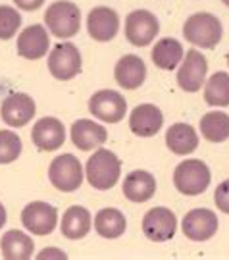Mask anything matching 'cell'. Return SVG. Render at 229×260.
Returning a JSON list of instances; mask_svg holds the SVG:
<instances>
[{
  "mask_svg": "<svg viewBox=\"0 0 229 260\" xmlns=\"http://www.w3.org/2000/svg\"><path fill=\"white\" fill-rule=\"evenodd\" d=\"M31 139L33 145L43 152H54L66 143V127L64 123L54 118V116H46L33 125L31 131Z\"/></svg>",
  "mask_w": 229,
  "mask_h": 260,
  "instance_id": "obj_14",
  "label": "cell"
},
{
  "mask_svg": "<svg viewBox=\"0 0 229 260\" xmlns=\"http://www.w3.org/2000/svg\"><path fill=\"white\" fill-rule=\"evenodd\" d=\"M23 150L21 139L16 131L0 129V164H12L16 162Z\"/></svg>",
  "mask_w": 229,
  "mask_h": 260,
  "instance_id": "obj_28",
  "label": "cell"
},
{
  "mask_svg": "<svg viewBox=\"0 0 229 260\" xmlns=\"http://www.w3.org/2000/svg\"><path fill=\"white\" fill-rule=\"evenodd\" d=\"M164 125V114L154 104H139L129 116V129L137 137H154Z\"/></svg>",
  "mask_w": 229,
  "mask_h": 260,
  "instance_id": "obj_18",
  "label": "cell"
},
{
  "mask_svg": "<svg viewBox=\"0 0 229 260\" xmlns=\"http://www.w3.org/2000/svg\"><path fill=\"white\" fill-rule=\"evenodd\" d=\"M6 220H8V214H6V208H4V205L0 203V230L6 225Z\"/></svg>",
  "mask_w": 229,
  "mask_h": 260,
  "instance_id": "obj_33",
  "label": "cell"
},
{
  "mask_svg": "<svg viewBox=\"0 0 229 260\" xmlns=\"http://www.w3.org/2000/svg\"><path fill=\"white\" fill-rule=\"evenodd\" d=\"M35 112H37L35 101L27 93L8 94L0 106V116L10 127H25L35 118Z\"/></svg>",
  "mask_w": 229,
  "mask_h": 260,
  "instance_id": "obj_13",
  "label": "cell"
},
{
  "mask_svg": "<svg viewBox=\"0 0 229 260\" xmlns=\"http://www.w3.org/2000/svg\"><path fill=\"white\" fill-rule=\"evenodd\" d=\"M227 64H229V54H227Z\"/></svg>",
  "mask_w": 229,
  "mask_h": 260,
  "instance_id": "obj_35",
  "label": "cell"
},
{
  "mask_svg": "<svg viewBox=\"0 0 229 260\" xmlns=\"http://www.w3.org/2000/svg\"><path fill=\"white\" fill-rule=\"evenodd\" d=\"M214 203H216V206H218V210H220V212L229 214V179L221 181L220 185L216 187Z\"/></svg>",
  "mask_w": 229,
  "mask_h": 260,
  "instance_id": "obj_30",
  "label": "cell"
},
{
  "mask_svg": "<svg viewBox=\"0 0 229 260\" xmlns=\"http://www.w3.org/2000/svg\"><path fill=\"white\" fill-rule=\"evenodd\" d=\"M208 74V62L204 54H201L197 48L187 50L183 56L179 70H177V85L179 89H183L185 93H197L201 91V87L206 81Z\"/></svg>",
  "mask_w": 229,
  "mask_h": 260,
  "instance_id": "obj_9",
  "label": "cell"
},
{
  "mask_svg": "<svg viewBox=\"0 0 229 260\" xmlns=\"http://www.w3.org/2000/svg\"><path fill=\"white\" fill-rule=\"evenodd\" d=\"M185 41L201 48H214L223 37L221 21L208 12H199L185 19L183 23Z\"/></svg>",
  "mask_w": 229,
  "mask_h": 260,
  "instance_id": "obj_4",
  "label": "cell"
},
{
  "mask_svg": "<svg viewBox=\"0 0 229 260\" xmlns=\"http://www.w3.org/2000/svg\"><path fill=\"white\" fill-rule=\"evenodd\" d=\"M183 56H185V52H183L181 43L174 37L160 39L154 47H152V52H150V58H152V62H154L156 68L166 70V72L175 70L177 66L181 64Z\"/></svg>",
  "mask_w": 229,
  "mask_h": 260,
  "instance_id": "obj_24",
  "label": "cell"
},
{
  "mask_svg": "<svg viewBox=\"0 0 229 260\" xmlns=\"http://www.w3.org/2000/svg\"><path fill=\"white\" fill-rule=\"evenodd\" d=\"M81 52L74 43H58L48 54V72L58 81H70L81 74Z\"/></svg>",
  "mask_w": 229,
  "mask_h": 260,
  "instance_id": "obj_6",
  "label": "cell"
},
{
  "mask_svg": "<svg viewBox=\"0 0 229 260\" xmlns=\"http://www.w3.org/2000/svg\"><path fill=\"white\" fill-rule=\"evenodd\" d=\"M70 139L75 147L83 152H89L92 149H99L102 147L106 139H108V131L104 125L96 123L92 120L81 118L72 123V129H70Z\"/></svg>",
  "mask_w": 229,
  "mask_h": 260,
  "instance_id": "obj_17",
  "label": "cell"
},
{
  "mask_svg": "<svg viewBox=\"0 0 229 260\" xmlns=\"http://www.w3.org/2000/svg\"><path fill=\"white\" fill-rule=\"evenodd\" d=\"M21 27V14L14 6H0V41H10L16 37Z\"/></svg>",
  "mask_w": 229,
  "mask_h": 260,
  "instance_id": "obj_29",
  "label": "cell"
},
{
  "mask_svg": "<svg viewBox=\"0 0 229 260\" xmlns=\"http://www.w3.org/2000/svg\"><path fill=\"white\" fill-rule=\"evenodd\" d=\"M18 54L25 60H41L43 56H46V50L50 48V37L45 25H29L18 35Z\"/></svg>",
  "mask_w": 229,
  "mask_h": 260,
  "instance_id": "obj_16",
  "label": "cell"
},
{
  "mask_svg": "<svg viewBox=\"0 0 229 260\" xmlns=\"http://www.w3.org/2000/svg\"><path fill=\"white\" fill-rule=\"evenodd\" d=\"M202 137L210 143H223L229 139V116L225 112H206L201 118Z\"/></svg>",
  "mask_w": 229,
  "mask_h": 260,
  "instance_id": "obj_26",
  "label": "cell"
},
{
  "mask_svg": "<svg viewBox=\"0 0 229 260\" xmlns=\"http://www.w3.org/2000/svg\"><path fill=\"white\" fill-rule=\"evenodd\" d=\"M160 31V21L150 10H133L125 18V39L133 47H148Z\"/></svg>",
  "mask_w": 229,
  "mask_h": 260,
  "instance_id": "obj_8",
  "label": "cell"
},
{
  "mask_svg": "<svg viewBox=\"0 0 229 260\" xmlns=\"http://www.w3.org/2000/svg\"><path fill=\"white\" fill-rule=\"evenodd\" d=\"M87 181L94 187L96 191H108L119 181L121 176V160H119L112 150L96 149V152L87 160L85 166Z\"/></svg>",
  "mask_w": 229,
  "mask_h": 260,
  "instance_id": "obj_1",
  "label": "cell"
},
{
  "mask_svg": "<svg viewBox=\"0 0 229 260\" xmlns=\"http://www.w3.org/2000/svg\"><path fill=\"white\" fill-rule=\"evenodd\" d=\"M177 232V218L166 206L150 208L143 218V233L154 243L170 241Z\"/></svg>",
  "mask_w": 229,
  "mask_h": 260,
  "instance_id": "obj_11",
  "label": "cell"
},
{
  "mask_svg": "<svg viewBox=\"0 0 229 260\" xmlns=\"http://www.w3.org/2000/svg\"><path fill=\"white\" fill-rule=\"evenodd\" d=\"M114 77L121 89L135 91L147 79V66L143 62V58H139L137 54H125L119 58L114 68Z\"/></svg>",
  "mask_w": 229,
  "mask_h": 260,
  "instance_id": "obj_19",
  "label": "cell"
},
{
  "mask_svg": "<svg viewBox=\"0 0 229 260\" xmlns=\"http://www.w3.org/2000/svg\"><path fill=\"white\" fill-rule=\"evenodd\" d=\"M46 29L58 39H72L81 27V10L72 0H56L45 14Z\"/></svg>",
  "mask_w": 229,
  "mask_h": 260,
  "instance_id": "obj_2",
  "label": "cell"
},
{
  "mask_svg": "<svg viewBox=\"0 0 229 260\" xmlns=\"http://www.w3.org/2000/svg\"><path fill=\"white\" fill-rule=\"evenodd\" d=\"M39 260H45V258H68V254H66L62 249H56V247H50V249H45V251H41L37 254Z\"/></svg>",
  "mask_w": 229,
  "mask_h": 260,
  "instance_id": "obj_32",
  "label": "cell"
},
{
  "mask_svg": "<svg viewBox=\"0 0 229 260\" xmlns=\"http://www.w3.org/2000/svg\"><path fill=\"white\" fill-rule=\"evenodd\" d=\"M83 172L85 170L75 154H60L48 166V179L58 191L72 193L81 187Z\"/></svg>",
  "mask_w": 229,
  "mask_h": 260,
  "instance_id": "obj_5",
  "label": "cell"
},
{
  "mask_svg": "<svg viewBox=\"0 0 229 260\" xmlns=\"http://www.w3.org/2000/svg\"><path fill=\"white\" fill-rule=\"evenodd\" d=\"M0 251L6 260H27L33 256L35 243L25 232L10 230L0 239Z\"/></svg>",
  "mask_w": 229,
  "mask_h": 260,
  "instance_id": "obj_23",
  "label": "cell"
},
{
  "mask_svg": "<svg viewBox=\"0 0 229 260\" xmlns=\"http://www.w3.org/2000/svg\"><path fill=\"white\" fill-rule=\"evenodd\" d=\"M21 223L33 235H50L58 225V210L43 201L29 203L21 210Z\"/></svg>",
  "mask_w": 229,
  "mask_h": 260,
  "instance_id": "obj_10",
  "label": "cell"
},
{
  "mask_svg": "<svg viewBox=\"0 0 229 260\" xmlns=\"http://www.w3.org/2000/svg\"><path fill=\"white\" fill-rule=\"evenodd\" d=\"M204 101L210 106L223 108L229 106V74L227 72H216L208 77L204 85Z\"/></svg>",
  "mask_w": 229,
  "mask_h": 260,
  "instance_id": "obj_27",
  "label": "cell"
},
{
  "mask_svg": "<svg viewBox=\"0 0 229 260\" xmlns=\"http://www.w3.org/2000/svg\"><path fill=\"white\" fill-rule=\"evenodd\" d=\"M121 189L131 203H147L156 193V179L147 170H133L125 176Z\"/></svg>",
  "mask_w": 229,
  "mask_h": 260,
  "instance_id": "obj_20",
  "label": "cell"
},
{
  "mask_svg": "<svg viewBox=\"0 0 229 260\" xmlns=\"http://www.w3.org/2000/svg\"><path fill=\"white\" fill-rule=\"evenodd\" d=\"M166 147L177 156L192 154L199 147V133L189 123H174L166 131Z\"/></svg>",
  "mask_w": 229,
  "mask_h": 260,
  "instance_id": "obj_22",
  "label": "cell"
},
{
  "mask_svg": "<svg viewBox=\"0 0 229 260\" xmlns=\"http://www.w3.org/2000/svg\"><path fill=\"white\" fill-rule=\"evenodd\" d=\"M92 228V216L91 212L85 208V206L74 205L70 206L62 216V223H60V230L66 239H83L87 237Z\"/></svg>",
  "mask_w": 229,
  "mask_h": 260,
  "instance_id": "obj_21",
  "label": "cell"
},
{
  "mask_svg": "<svg viewBox=\"0 0 229 260\" xmlns=\"http://www.w3.org/2000/svg\"><path fill=\"white\" fill-rule=\"evenodd\" d=\"M218 216L210 208H192L183 216L181 230L191 241H208L218 232Z\"/></svg>",
  "mask_w": 229,
  "mask_h": 260,
  "instance_id": "obj_12",
  "label": "cell"
},
{
  "mask_svg": "<svg viewBox=\"0 0 229 260\" xmlns=\"http://www.w3.org/2000/svg\"><path fill=\"white\" fill-rule=\"evenodd\" d=\"M212 181L210 168L206 162L199 158H187L181 164H177L174 172V185L175 189L185 197L202 195Z\"/></svg>",
  "mask_w": 229,
  "mask_h": 260,
  "instance_id": "obj_3",
  "label": "cell"
},
{
  "mask_svg": "<svg viewBox=\"0 0 229 260\" xmlns=\"http://www.w3.org/2000/svg\"><path fill=\"white\" fill-rule=\"evenodd\" d=\"M127 220L118 208H102L94 216V232L104 239H118L125 233Z\"/></svg>",
  "mask_w": 229,
  "mask_h": 260,
  "instance_id": "obj_25",
  "label": "cell"
},
{
  "mask_svg": "<svg viewBox=\"0 0 229 260\" xmlns=\"http://www.w3.org/2000/svg\"><path fill=\"white\" fill-rule=\"evenodd\" d=\"M87 31L92 41L108 43L119 33V16L108 6H96L87 16Z\"/></svg>",
  "mask_w": 229,
  "mask_h": 260,
  "instance_id": "obj_15",
  "label": "cell"
},
{
  "mask_svg": "<svg viewBox=\"0 0 229 260\" xmlns=\"http://www.w3.org/2000/svg\"><path fill=\"white\" fill-rule=\"evenodd\" d=\"M14 4H16L19 10L35 12V10H39L43 4H45V0H14Z\"/></svg>",
  "mask_w": 229,
  "mask_h": 260,
  "instance_id": "obj_31",
  "label": "cell"
},
{
  "mask_svg": "<svg viewBox=\"0 0 229 260\" xmlns=\"http://www.w3.org/2000/svg\"><path fill=\"white\" fill-rule=\"evenodd\" d=\"M89 112L104 123H118L127 114V101L118 91L102 89L89 99Z\"/></svg>",
  "mask_w": 229,
  "mask_h": 260,
  "instance_id": "obj_7",
  "label": "cell"
},
{
  "mask_svg": "<svg viewBox=\"0 0 229 260\" xmlns=\"http://www.w3.org/2000/svg\"><path fill=\"white\" fill-rule=\"evenodd\" d=\"M221 2H223V4H225V6L229 8V0H221Z\"/></svg>",
  "mask_w": 229,
  "mask_h": 260,
  "instance_id": "obj_34",
  "label": "cell"
}]
</instances>
